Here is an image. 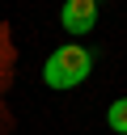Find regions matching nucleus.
Instances as JSON below:
<instances>
[{"mask_svg":"<svg viewBox=\"0 0 127 135\" xmlns=\"http://www.w3.org/2000/svg\"><path fill=\"white\" fill-rule=\"evenodd\" d=\"M89 72H93V51L80 46V42H64V46H55V51L47 55V63H42V84L68 93V89L85 84Z\"/></svg>","mask_w":127,"mask_h":135,"instance_id":"f257e3e1","label":"nucleus"},{"mask_svg":"<svg viewBox=\"0 0 127 135\" xmlns=\"http://www.w3.org/2000/svg\"><path fill=\"white\" fill-rule=\"evenodd\" d=\"M59 25H64L68 34H89V30L97 25V4H93V0H68V4L59 8Z\"/></svg>","mask_w":127,"mask_h":135,"instance_id":"f03ea898","label":"nucleus"},{"mask_svg":"<svg viewBox=\"0 0 127 135\" xmlns=\"http://www.w3.org/2000/svg\"><path fill=\"white\" fill-rule=\"evenodd\" d=\"M106 122H110V131L127 135V97H114V101H110V110H106Z\"/></svg>","mask_w":127,"mask_h":135,"instance_id":"7ed1b4c3","label":"nucleus"}]
</instances>
